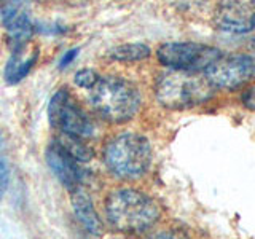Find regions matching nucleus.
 Returning <instances> with one entry per match:
<instances>
[{
  "label": "nucleus",
  "mask_w": 255,
  "mask_h": 239,
  "mask_svg": "<svg viewBox=\"0 0 255 239\" xmlns=\"http://www.w3.org/2000/svg\"><path fill=\"white\" fill-rule=\"evenodd\" d=\"M106 215L112 227L123 233H143L159 219V207L150 196L135 190H117L106 203Z\"/></svg>",
  "instance_id": "obj_1"
},
{
  "label": "nucleus",
  "mask_w": 255,
  "mask_h": 239,
  "mask_svg": "<svg viewBox=\"0 0 255 239\" xmlns=\"http://www.w3.org/2000/svg\"><path fill=\"white\" fill-rule=\"evenodd\" d=\"M156 99L172 110L190 109L212 98L214 85L196 70L169 69L156 78Z\"/></svg>",
  "instance_id": "obj_2"
},
{
  "label": "nucleus",
  "mask_w": 255,
  "mask_h": 239,
  "mask_svg": "<svg viewBox=\"0 0 255 239\" xmlns=\"http://www.w3.org/2000/svg\"><path fill=\"white\" fill-rule=\"evenodd\" d=\"M90 104L110 123H125L140 107V94L132 83L117 77H104L90 88Z\"/></svg>",
  "instance_id": "obj_3"
},
{
  "label": "nucleus",
  "mask_w": 255,
  "mask_h": 239,
  "mask_svg": "<svg viewBox=\"0 0 255 239\" xmlns=\"http://www.w3.org/2000/svg\"><path fill=\"white\" fill-rule=\"evenodd\" d=\"M150 161V143L140 134H118L112 140H109L106 148H104V163L118 179H140L147 172Z\"/></svg>",
  "instance_id": "obj_4"
},
{
  "label": "nucleus",
  "mask_w": 255,
  "mask_h": 239,
  "mask_svg": "<svg viewBox=\"0 0 255 239\" xmlns=\"http://www.w3.org/2000/svg\"><path fill=\"white\" fill-rule=\"evenodd\" d=\"M50 123L62 134L72 137H90L94 132V126L90 117L80 109L78 104L72 99L67 90H59L53 94L48 107Z\"/></svg>",
  "instance_id": "obj_5"
},
{
  "label": "nucleus",
  "mask_w": 255,
  "mask_h": 239,
  "mask_svg": "<svg viewBox=\"0 0 255 239\" xmlns=\"http://www.w3.org/2000/svg\"><path fill=\"white\" fill-rule=\"evenodd\" d=\"M158 59L169 69L182 70H206L222 53L214 46L191 42H171L158 48Z\"/></svg>",
  "instance_id": "obj_6"
},
{
  "label": "nucleus",
  "mask_w": 255,
  "mask_h": 239,
  "mask_svg": "<svg viewBox=\"0 0 255 239\" xmlns=\"http://www.w3.org/2000/svg\"><path fill=\"white\" fill-rule=\"evenodd\" d=\"M214 86L223 90H238L246 85H255V58L244 54L220 56L204 70Z\"/></svg>",
  "instance_id": "obj_7"
},
{
  "label": "nucleus",
  "mask_w": 255,
  "mask_h": 239,
  "mask_svg": "<svg viewBox=\"0 0 255 239\" xmlns=\"http://www.w3.org/2000/svg\"><path fill=\"white\" fill-rule=\"evenodd\" d=\"M212 21L220 30L246 34L255 29V0H219Z\"/></svg>",
  "instance_id": "obj_8"
},
{
  "label": "nucleus",
  "mask_w": 255,
  "mask_h": 239,
  "mask_svg": "<svg viewBox=\"0 0 255 239\" xmlns=\"http://www.w3.org/2000/svg\"><path fill=\"white\" fill-rule=\"evenodd\" d=\"M2 22L13 50H22L35 30L24 0H6L2 6Z\"/></svg>",
  "instance_id": "obj_9"
},
{
  "label": "nucleus",
  "mask_w": 255,
  "mask_h": 239,
  "mask_svg": "<svg viewBox=\"0 0 255 239\" xmlns=\"http://www.w3.org/2000/svg\"><path fill=\"white\" fill-rule=\"evenodd\" d=\"M46 163L48 167L54 174L67 190L74 191L80 187L83 180V171L80 167V159H77L70 151L62 145L59 140H56L46 148Z\"/></svg>",
  "instance_id": "obj_10"
},
{
  "label": "nucleus",
  "mask_w": 255,
  "mask_h": 239,
  "mask_svg": "<svg viewBox=\"0 0 255 239\" xmlns=\"http://www.w3.org/2000/svg\"><path fill=\"white\" fill-rule=\"evenodd\" d=\"M72 207H74L77 219L80 220V223H82L86 231H90L93 235L101 233V220L98 217V214H96L91 199L80 188L72 191Z\"/></svg>",
  "instance_id": "obj_11"
},
{
  "label": "nucleus",
  "mask_w": 255,
  "mask_h": 239,
  "mask_svg": "<svg viewBox=\"0 0 255 239\" xmlns=\"http://www.w3.org/2000/svg\"><path fill=\"white\" fill-rule=\"evenodd\" d=\"M38 58V53L34 51L30 56H24L22 50H14L10 61L5 66V80L8 85H16L19 83L22 78H26V75L32 70V67L35 66Z\"/></svg>",
  "instance_id": "obj_12"
},
{
  "label": "nucleus",
  "mask_w": 255,
  "mask_h": 239,
  "mask_svg": "<svg viewBox=\"0 0 255 239\" xmlns=\"http://www.w3.org/2000/svg\"><path fill=\"white\" fill-rule=\"evenodd\" d=\"M107 56L112 61H122V62L142 61L150 56V48L145 43H125L112 48L107 53Z\"/></svg>",
  "instance_id": "obj_13"
},
{
  "label": "nucleus",
  "mask_w": 255,
  "mask_h": 239,
  "mask_svg": "<svg viewBox=\"0 0 255 239\" xmlns=\"http://www.w3.org/2000/svg\"><path fill=\"white\" fill-rule=\"evenodd\" d=\"M8 183H10V166H8L6 158V148H5V139L0 132V203L6 193Z\"/></svg>",
  "instance_id": "obj_14"
},
{
  "label": "nucleus",
  "mask_w": 255,
  "mask_h": 239,
  "mask_svg": "<svg viewBox=\"0 0 255 239\" xmlns=\"http://www.w3.org/2000/svg\"><path fill=\"white\" fill-rule=\"evenodd\" d=\"M98 80H99V75L96 74L93 69H82L75 74V83L82 88H86V90L93 88Z\"/></svg>",
  "instance_id": "obj_15"
},
{
  "label": "nucleus",
  "mask_w": 255,
  "mask_h": 239,
  "mask_svg": "<svg viewBox=\"0 0 255 239\" xmlns=\"http://www.w3.org/2000/svg\"><path fill=\"white\" fill-rule=\"evenodd\" d=\"M243 102L247 109L255 110V85L251 86L249 90H246V93L243 94Z\"/></svg>",
  "instance_id": "obj_16"
},
{
  "label": "nucleus",
  "mask_w": 255,
  "mask_h": 239,
  "mask_svg": "<svg viewBox=\"0 0 255 239\" xmlns=\"http://www.w3.org/2000/svg\"><path fill=\"white\" fill-rule=\"evenodd\" d=\"M78 51H80L78 48H74V50H69L66 54L62 56V59H61V62H59V67H61V69H62V67H67L69 64L74 62V59L78 56Z\"/></svg>",
  "instance_id": "obj_17"
},
{
  "label": "nucleus",
  "mask_w": 255,
  "mask_h": 239,
  "mask_svg": "<svg viewBox=\"0 0 255 239\" xmlns=\"http://www.w3.org/2000/svg\"><path fill=\"white\" fill-rule=\"evenodd\" d=\"M254 50H255V46H254Z\"/></svg>",
  "instance_id": "obj_18"
}]
</instances>
